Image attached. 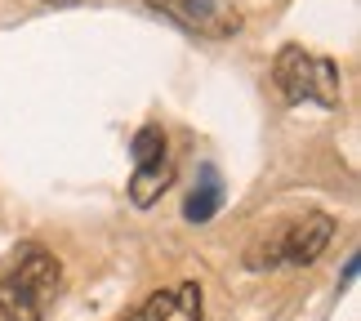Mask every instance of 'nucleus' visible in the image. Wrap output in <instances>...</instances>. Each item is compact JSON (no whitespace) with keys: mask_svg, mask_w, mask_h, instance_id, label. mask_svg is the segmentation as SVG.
Returning <instances> with one entry per match:
<instances>
[{"mask_svg":"<svg viewBox=\"0 0 361 321\" xmlns=\"http://www.w3.org/2000/svg\"><path fill=\"white\" fill-rule=\"evenodd\" d=\"M219 205H224V178H219L214 165H201V183L192 188V197L183 205V219L188 223H205L219 214Z\"/></svg>","mask_w":361,"mask_h":321,"instance_id":"obj_7","label":"nucleus"},{"mask_svg":"<svg viewBox=\"0 0 361 321\" xmlns=\"http://www.w3.org/2000/svg\"><path fill=\"white\" fill-rule=\"evenodd\" d=\"M121 321H201V286L197 281L165 286L157 295H147L134 313H125Z\"/></svg>","mask_w":361,"mask_h":321,"instance_id":"obj_6","label":"nucleus"},{"mask_svg":"<svg viewBox=\"0 0 361 321\" xmlns=\"http://www.w3.org/2000/svg\"><path fill=\"white\" fill-rule=\"evenodd\" d=\"M147 5L205 40H228L241 32V13L228 0H147Z\"/></svg>","mask_w":361,"mask_h":321,"instance_id":"obj_5","label":"nucleus"},{"mask_svg":"<svg viewBox=\"0 0 361 321\" xmlns=\"http://www.w3.org/2000/svg\"><path fill=\"white\" fill-rule=\"evenodd\" d=\"M45 5H76V0H45Z\"/></svg>","mask_w":361,"mask_h":321,"instance_id":"obj_9","label":"nucleus"},{"mask_svg":"<svg viewBox=\"0 0 361 321\" xmlns=\"http://www.w3.org/2000/svg\"><path fill=\"white\" fill-rule=\"evenodd\" d=\"M272 85L286 103H317L339 107V67L326 54H312L303 45H286L272 63Z\"/></svg>","mask_w":361,"mask_h":321,"instance_id":"obj_3","label":"nucleus"},{"mask_svg":"<svg viewBox=\"0 0 361 321\" xmlns=\"http://www.w3.org/2000/svg\"><path fill=\"white\" fill-rule=\"evenodd\" d=\"M335 241V219L330 214H303L295 223H286L281 232L263 236V241H255L245 250V268H303V263H312L322 250Z\"/></svg>","mask_w":361,"mask_h":321,"instance_id":"obj_2","label":"nucleus"},{"mask_svg":"<svg viewBox=\"0 0 361 321\" xmlns=\"http://www.w3.org/2000/svg\"><path fill=\"white\" fill-rule=\"evenodd\" d=\"M357 281V255H348V263H343V277H339V290Z\"/></svg>","mask_w":361,"mask_h":321,"instance_id":"obj_8","label":"nucleus"},{"mask_svg":"<svg viewBox=\"0 0 361 321\" xmlns=\"http://www.w3.org/2000/svg\"><path fill=\"white\" fill-rule=\"evenodd\" d=\"M134 174H130V197L138 210L157 205V197L174 183V161H170V143H165V130L161 125H143L134 134Z\"/></svg>","mask_w":361,"mask_h":321,"instance_id":"obj_4","label":"nucleus"},{"mask_svg":"<svg viewBox=\"0 0 361 321\" xmlns=\"http://www.w3.org/2000/svg\"><path fill=\"white\" fill-rule=\"evenodd\" d=\"M63 290V263L45 246H18L0 259V321H45Z\"/></svg>","mask_w":361,"mask_h":321,"instance_id":"obj_1","label":"nucleus"}]
</instances>
